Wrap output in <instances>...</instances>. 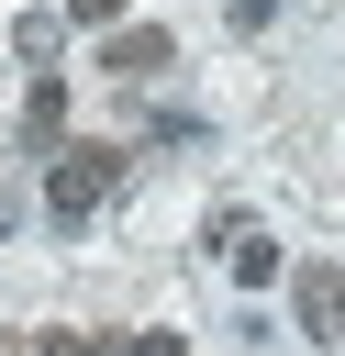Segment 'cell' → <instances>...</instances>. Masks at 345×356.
Returning <instances> with one entry per match:
<instances>
[{"label": "cell", "mask_w": 345, "mask_h": 356, "mask_svg": "<svg viewBox=\"0 0 345 356\" xmlns=\"http://www.w3.org/2000/svg\"><path fill=\"white\" fill-rule=\"evenodd\" d=\"M111 189H122V145H67L56 178H45V211H56V222H89Z\"/></svg>", "instance_id": "obj_1"}, {"label": "cell", "mask_w": 345, "mask_h": 356, "mask_svg": "<svg viewBox=\"0 0 345 356\" xmlns=\"http://www.w3.org/2000/svg\"><path fill=\"white\" fill-rule=\"evenodd\" d=\"M11 211H22V200H11V189H0V234H11Z\"/></svg>", "instance_id": "obj_10"}, {"label": "cell", "mask_w": 345, "mask_h": 356, "mask_svg": "<svg viewBox=\"0 0 345 356\" xmlns=\"http://www.w3.org/2000/svg\"><path fill=\"white\" fill-rule=\"evenodd\" d=\"M11 44H22L33 67H45V56H56V11H22V22H11Z\"/></svg>", "instance_id": "obj_6"}, {"label": "cell", "mask_w": 345, "mask_h": 356, "mask_svg": "<svg viewBox=\"0 0 345 356\" xmlns=\"http://www.w3.org/2000/svg\"><path fill=\"white\" fill-rule=\"evenodd\" d=\"M223 256H234V289H267V278H278V245H267L256 222H223Z\"/></svg>", "instance_id": "obj_4"}, {"label": "cell", "mask_w": 345, "mask_h": 356, "mask_svg": "<svg viewBox=\"0 0 345 356\" xmlns=\"http://www.w3.org/2000/svg\"><path fill=\"white\" fill-rule=\"evenodd\" d=\"M22 134H33V145H56V134H67V89H56V78H33V100H22Z\"/></svg>", "instance_id": "obj_5"}, {"label": "cell", "mask_w": 345, "mask_h": 356, "mask_svg": "<svg viewBox=\"0 0 345 356\" xmlns=\"http://www.w3.org/2000/svg\"><path fill=\"white\" fill-rule=\"evenodd\" d=\"M0 356H22V334H0Z\"/></svg>", "instance_id": "obj_11"}, {"label": "cell", "mask_w": 345, "mask_h": 356, "mask_svg": "<svg viewBox=\"0 0 345 356\" xmlns=\"http://www.w3.org/2000/svg\"><path fill=\"white\" fill-rule=\"evenodd\" d=\"M22 356H89V345H78V334H33Z\"/></svg>", "instance_id": "obj_8"}, {"label": "cell", "mask_w": 345, "mask_h": 356, "mask_svg": "<svg viewBox=\"0 0 345 356\" xmlns=\"http://www.w3.org/2000/svg\"><path fill=\"white\" fill-rule=\"evenodd\" d=\"M100 67H111V78H167V67H178V44H167L156 22H111V44H100Z\"/></svg>", "instance_id": "obj_2"}, {"label": "cell", "mask_w": 345, "mask_h": 356, "mask_svg": "<svg viewBox=\"0 0 345 356\" xmlns=\"http://www.w3.org/2000/svg\"><path fill=\"white\" fill-rule=\"evenodd\" d=\"M89 356H189L178 334H111V345H89Z\"/></svg>", "instance_id": "obj_7"}, {"label": "cell", "mask_w": 345, "mask_h": 356, "mask_svg": "<svg viewBox=\"0 0 345 356\" xmlns=\"http://www.w3.org/2000/svg\"><path fill=\"white\" fill-rule=\"evenodd\" d=\"M300 334H312V345L345 334V267H300Z\"/></svg>", "instance_id": "obj_3"}, {"label": "cell", "mask_w": 345, "mask_h": 356, "mask_svg": "<svg viewBox=\"0 0 345 356\" xmlns=\"http://www.w3.org/2000/svg\"><path fill=\"white\" fill-rule=\"evenodd\" d=\"M67 22H122V0H67Z\"/></svg>", "instance_id": "obj_9"}]
</instances>
